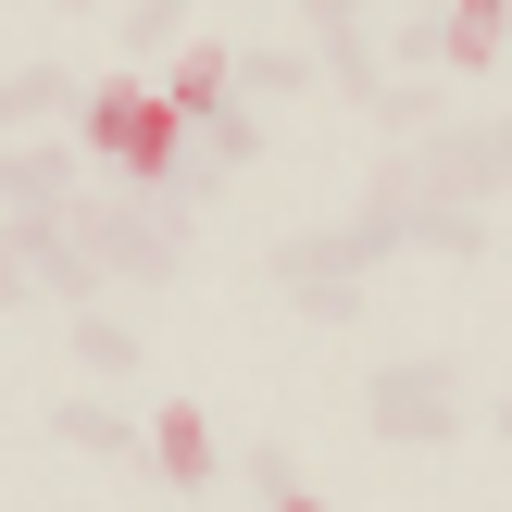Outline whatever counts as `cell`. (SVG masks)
<instances>
[{
  "mask_svg": "<svg viewBox=\"0 0 512 512\" xmlns=\"http://www.w3.org/2000/svg\"><path fill=\"white\" fill-rule=\"evenodd\" d=\"M163 100H175V113H188V125H213L225 100H238V50H188V63H175V88H163Z\"/></svg>",
  "mask_w": 512,
  "mask_h": 512,
  "instance_id": "15",
  "label": "cell"
},
{
  "mask_svg": "<svg viewBox=\"0 0 512 512\" xmlns=\"http://www.w3.org/2000/svg\"><path fill=\"white\" fill-rule=\"evenodd\" d=\"M175 13H188V0H125V63H163V50H175Z\"/></svg>",
  "mask_w": 512,
  "mask_h": 512,
  "instance_id": "19",
  "label": "cell"
},
{
  "mask_svg": "<svg viewBox=\"0 0 512 512\" xmlns=\"http://www.w3.org/2000/svg\"><path fill=\"white\" fill-rule=\"evenodd\" d=\"M400 188V175H388ZM413 200V250H438V263H488V200H438V188H400Z\"/></svg>",
  "mask_w": 512,
  "mask_h": 512,
  "instance_id": "6",
  "label": "cell"
},
{
  "mask_svg": "<svg viewBox=\"0 0 512 512\" xmlns=\"http://www.w3.org/2000/svg\"><path fill=\"white\" fill-rule=\"evenodd\" d=\"M388 63H400V75H438V13H413V25H400V38H388Z\"/></svg>",
  "mask_w": 512,
  "mask_h": 512,
  "instance_id": "20",
  "label": "cell"
},
{
  "mask_svg": "<svg viewBox=\"0 0 512 512\" xmlns=\"http://www.w3.org/2000/svg\"><path fill=\"white\" fill-rule=\"evenodd\" d=\"M75 100H88V88H75V63H13V75H0V113H13L25 138H38L50 113H75Z\"/></svg>",
  "mask_w": 512,
  "mask_h": 512,
  "instance_id": "12",
  "label": "cell"
},
{
  "mask_svg": "<svg viewBox=\"0 0 512 512\" xmlns=\"http://www.w3.org/2000/svg\"><path fill=\"white\" fill-rule=\"evenodd\" d=\"M300 25H313V38L325 25H375V0H300Z\"/></svg>",
  "mask_w": 512,
  "mask_h": 512,
  "instance_id": "22",
  "label": "cell"
},
{
  "mask_svg": "<svg viewBox=\"0 0 512 512\" xmlns=\"http://www.w3.org/2000/svg\"><path fill=\"white\" fill-rule=\"evenodd\" d=\"M75 363H88V375H113V388H125V375H150V338H138L125 313H100V300H88V313H75Z\"/></svg>",
  "mask_w": 512,
  "mask_h": 512,
  "instance_id": "14",
  "label": "cell"
},
{
  "mask_svg": "<svg viewBox=\"0 0 512 512\" xmlns=\"http://www.w3.org/2000/svg\"><path fill=\"white\" fill-rule=\"evenodd\" d=\"M463 425H475V400H463V363L450 350H400V363L363 375V438L375 450H450Z\"/></svg>",
  "mask_w": 512,
  "mask_h": 512,
  "instance_id": "1",
  "label": "cell"
},
{
  "mask_svg": "<svg viewBox=\"0 0 512 512\" xmlns=\"http://www.w3.org/2000/svg\"><path fill=\"white\" fill-rule=\"evenodd\" d=\"M0 200H13V225H75V213H88V175H75V150L25 138L13 163H0Z\"/></svg>",
  "mask_w": 512,
  "mask_h": 512,
  "instance_id": "5",
  "label": "cell"
},
{
  "mask_svg": "<svg viewBox=\"0 0 512 512\" xmlns=\"http://www.w3.org/2000/svg\"><path fill=\"white\" fill-rule=\"evenodd\" d=\"M288 313H313V325H363V300H375V275H300V288H275Z\"/></svg>",
  "mask_w": 512,
  "mask_h": 512,
  "instance_id": "16",
  "label": "cell"
},
{
  "mask_svg": "<svg viewBox=\"0 0 512 512\" xmlns=\"http://www.w3.org/2000/svg\"><path fill=\"white\" fill-rule=\"evenodd\" d=\"M63 13H88V0H63Z\"/></svg>",
  "mask_w": 512,
  "mask_h": 512,
  "instance_id": "24",
  "label": "cell"
},
{
  "mask_svg": "<svg viewBox=\"0 0 512 512\" xmlns=\"http://www.w3.org/2000/svg\"><path fill=\"white\" fill-rule=\"evenodd\" d=\"M313 75H325V50H288V38H263V50H238V100H313Z\"/></svg>",
  "mask_w": 512,
  "mask_h": 512,
  "instance_id": "11",
  "label": "cell"
},
{
  "mask_svg": "<svg viewBox=\"0 0 512 512\" xmlns=\"http://www.w3.org/2000/svg\"><path fill=\"white\" fill-rule=\"evenodd\" d=\"M88 238H100V263H113V288H175V275H188V213H163V200H138V188L88 200Z\"/></svg>",
  "mask_w": 512,
  "mask_h": 512,
  "instance_id": "2",
  "label": "cell"
},
{
  "mask_svg": "<svg viewBox=\"0 0 512 512\" xmlns=\"http://www.w3.org/2000/svg\"><path fill=\"white\" fill-rule=\"evenodd\" d=\"M238 475H250V500H275V512H313V475H300V450H288V438H263Z\"/></svg>",
  "mask_w": 512,
  "mask_h": 512,
  "instance_id": "17",
  "label": "cell"
},
{
  "mask_svg": "<svg viewBox=\"0 0 512 512\" xmlns=\"http://www.w3.org/2000/svg\"><path fill=\"white\" fill-rule=\"evenodd\" d=\"M313 50H325V75H338V88H350V100H363V113H375V100H388V88H400V63H375V25H325V38H313Z\"/></svg>",
  "mask_w": 512,
  "mask_h": 512,
  "instance_id": "13",
  "label": "cell"
},
{
  "mask_svg": "<svg viewBox=\"0 0 512 512\" xmlns=\"http://www.w3.org/2000/svg\"><path fill=\"white\" fill-rule=\"evenodd\" d=\"M138 125H150V88H138V75H100V88L75 100V138H88L113 175H125V150H138Z\"/></svg>",
  "mask_w": 512,
  "mask_h": 512,
  "instance_id": "7",
  "label": "cell"
},
{
  "mask_svg": "<svg viewBox=\"0 0 512 512\" xmlns=\"http://www.w3.org/2000/svg\"><path fill=\"white\" fill-rule=\"evenodd\" d=\"M425 100H438V88H425V75H400V88L375 100V125H388V138H413V125H425Z\"/></svg>",
  "mask_w": 512,
  "mask_h": 512,
  "instance_id": "21",
  "label": "cell"
},
{
  "mask_svg": "<svg viewBox=\"0 0 512 512\" xmlns=\"http://www.w3.org/2000/svg\"><path fill=\"white\" fill-rule=\"evenodd\" d=\"M488 438H500V450H512V400H488Z\"/></svg>",
  "mask_w": 512,
  "mask_h": 512,
  "instance_id": "23",
  "label": "cell"
},
{
  "mask_svg": "<svg viewBox=\"0 0 512 512\" xmlns=\"http://www.w3.org/2000/svg\"><path fill=\"white\" fill-rule=\"evenodd\" d=\"M50 438H63L75 463H125V450L150 463V438H138L125 413H113V400H50Z\"/></svg>",
  "mask_w": 512,
  "mask_h": 512,
  "instance_id": "9",
  "label": "cell"
},
{
  "mask_svg": "<svg viewBox=\"0 0 512 512\" xmlns=\"http://www.w3.org/2000/svg\"><path fill=\"white\" fill-rule=\"evenodd\" d=\"M200 138H213V163H238V175H250V163H263V138H275V125H263V100H225V113L200 125Z\"/></svg>",
  "mask_w": 512,
  "mask_h": 512,
  "instance_id": "18",
  "label": "cell"
},
{
  "mask_svg": "<svg viewBox=\"0 0 512 512\" xmlns=\"http://www.w3.org/2000/svg\"><path fill=\"white\" fill-rule=\"evenodd\" d=\"M150 475H163V488H213V475H225V450H213V425H200L188 400H175V413L150 425Z\"/></svg>",
  "mask_w": 512,
  "mask_h": 512,
  "instance_id": "10",
  "label": "cell"
},
{
  "mask_svg": "<svg viewBox=\"0 0 512 512\" xmlns=\"http://www.w3.org/2000/svg\"><path fill=\"white\" fill-rule=\"evenodd\" d=\"M100 288H113V263H100L88 213H75V225H13V300H63V313H88Z\"/></svg>",
  "mask_w": 512,
  "mask_h": 512,
  "instance_id": "4",
  "label": "cell"
},
{
  "mask_svg": "<svg viewBox=\"0 0 512 512\" xmlns=\"http://www.w3.org/2000/svg\"><path fill=\"white\" fill-rule=\"evenodd\" d=\"M438 13H450V0H438Z\"/></svg>",
  "mask_w": 512,
  "mask_h": 512,
  "instance_id": "25",
  "label": "cell"
},
{
  "mask_svg": "<svg viewBox=\"0 0 512 512\" xmlns=\"http://www.w3.org/2000/svg\"><path fill=\"white\" fill-rule=\"evenodd\" d=\"M388 175H400V188H438V200H500V188H512V113L450 125V138H413Z\"/></svg>",
  "mask_w": 512,
  "mask_h": 512,
  "instance_id": "3",
  "label": "cell"
},
{
  "mask_svg": "<svg viewBox=\"0 0 512 512\" xmlns=\"http://www.w3.org/2000/svg\"><path fill=\"white\" fill-rule=\"evenodd\" d=\"M500 50H512V0H450L438 13V63L450 75H488Z\"/></svg>",
  "mask_w": 512,
  "mask_h": 512,
  "instance_id": "8",
  "label": "cell"
}]
</instances>
